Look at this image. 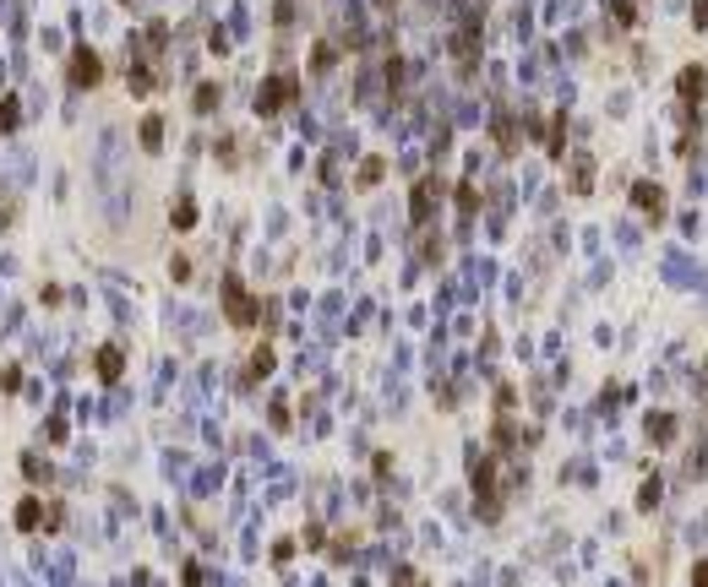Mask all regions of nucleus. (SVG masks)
Masks as SVG:
<instances>
[{"mask_svg":"<svg viewBox=\"0 0 708 587\" xmlns=\"http://www.w3.org/2000/svg\"><path fill=\"white\" fill-rule=\"evenodd\" d=\"M77 82H99V55H77V71H71Z\"/></svg>","mask_w":708,"mask_h":587,"instance_id":"1","label":"nucleus"}]
</instances>
